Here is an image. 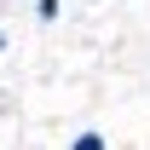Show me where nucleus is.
<instances>
[{
  "label": "nucleus",
  "mask_w": 150,
  "mask_h": 150,
  "mask_svg": "<svg viewBox=\"0 0 150 150\" xmlns=\"http://www.w3.org/2000/svg\"><path fill=\"white\" fill-rule=\"evenodd\" d=\"M0 46H6V35H0Z\"/></svg>",
  "instance_id": "f257e3e1"
}]
</instances>
